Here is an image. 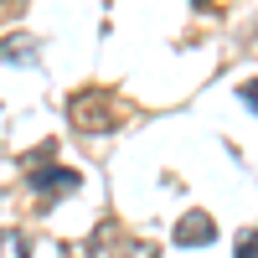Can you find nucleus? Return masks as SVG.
I'll return each instance as SVG.
<instances>
[{
    "mask_svg": "<svg viewBox=\"0 0 258 258\" xmlns=\"http://www.w3.org/2000/svg\"><path fill=\"white\" fill-rule=\"evenodd\" d=\"M124 258H160V248H155V243H135Z\"/></svg>",
    "mask_w": 258,
    "mask_h": 258,
    "instance_id": "nucleus-8",
    "label": "nucleus"
},
{
    "mask_svg": "<svg viewBox=\"0 0 258 258\" xmlns=\"http://www.w3.org/2000/svg\"><path fill=\"white\" fill-rule=\"evenodd\" d=\"M0 57H6V62H36V52H31L26 36H11L6 47H0Z\"/></svg>",
    "mask_w": 258,
    "mask_h": 258,
    "instance_id": "nucleus-5",
    "label": "nucleus"
},
{
    "mask_svg": "<svg viewBox=\"0 0 258 258\" xmlns=\"http://www.w3.org/2000/svg\"><path fill=\"white\" fill-rule=\"evenodd\" d=\"M191 6H207V0H191Z\"/></svg>",
    "mask_w": 258,
    "mask_h": 258,
    "instance_id": "nucleus-9",
    "label": "nucleus"
},
{
    "mask_svg": "<svg viewBox=\"0 0 258 258\" xmlns=\"http://www.w3.org/2000/svg\"><path fill=\"white\" fill-rule=\"evenodd\" d=\"M238 258H258V227L238 232Z\"/></svg>",
    "mask_w": 258,
    "mask_h": 258,
    "instance_id": "nucleus-6",
    "label": "nucleus"
},
{
    "mask_svg": "<svg viewBox=\"0 0 258 258\" xmlns=\"http://www.w3.org/2000/svg\"><path fill=\"white\" fill-rule=\"evenodd\" d=\"M26 253H31V243L16 227H0V258H26Z\"/></svg>",
    "mask_w": 258,
    "mask_h": 258,
    "instance_id": "nucleus-4",
    "label": "nucleus"
},
{
    "mask_svg": "<svg viewBox=\"0 0 258 258\" xmlns=\"http://www.w3.org/2000/svg\"><path fill=\"white\" fill-rule=\"evenodd\" d=\"M212 238H217V222H212L207 212H186V217L176 222V243L181 248H207Z\"/></svg>",
    "mask_w": 258,
    "mask_h": 258,
    "instance_id": "nucleus-2",
    "label": "nucleus"
},
{
    "mask_svg": "<svg viewBox=\"0 0 258 258\" xmlns=\"http://www.w3.org/2000/svg\"><path fill=\"white\" fill-rule=\"evenodd\" d=\"M238 98H243V103H248V109L258 114V78H248V83H243V88H238Z\"/></svg>",
    "mask_w": 258,
    "mask_h": 258,
    "instance_id": "nucleus-7",
    "label": "nucleus"
},
{
    "mask_svg": "<svg viewBox=\"0 0 258 258\" xmlns=\"http://www.w3.org/2000/svg\"><path fill=\"white\" fill-rule=\"evenodd\" d=\"M103 119H109V98H103V88H88L73 98V124L78 129H103Z\"/></svg>",
    "mask_w": 258,
    "mask_h": 258,
    "instance_id": "nucleus-1",
    "label": "nucleus"
},
{
    "mask_svg": "<svg viewBox=\"0 0 258 258\" xmlns=\"http://www.w3.org/2000/svg\"><path fill=\"white\" fill-rule=\"evenodd\" d=\"M26 181L36 191H78V170H68V165H36Z\"/></svg>",
    "mask_w": 258,
    "mask_h": 258,
    "instance_id": "nucleus-3",
    "label": "nucleus"
}]
</instances>
